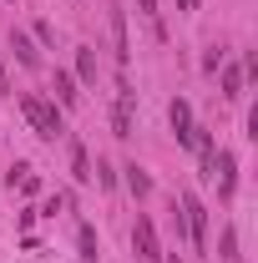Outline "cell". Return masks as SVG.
I'll return each instance as SVG.
<instances>
[{
    "label": "cell",
    "mask_w": 258,
    "mask_h": 263,
    "mask_svg": "<svg viewBox=\"0 0 258 263\" xmlns=\"http://www.w3.org/2000/svg\"><path fill=\"white\" fill-rule=\"evenodd\" d=\"M21 111H26V122L35 127V137H46V142L66 137V122H61V111H56V106H51L46 97H21Z\"/></svg>",
    "instance_id": "cell-1"
},
{
    "label": "cell",
    "mask_w": 258,
    "mask_h": 263,
    "mask_svg": "<svg viewBox=\"0 0 258 263\" xmlns=\"http://www.w3.org/2000/svg\"><path fill=\"white\" fill-rule=\"evenodd\" d=\"M182 223H188V238H193V248L202 253V248H208V208H202L193 193L182 197Z\"/></svg>",
    "instance_id": "cell-2"
},
{
    "label": "cell",
    "mask_w": 258,
    "mask_h": 263,
    "mask_svg": "<svg viewBox=\"0 0 258 263\" xmlns=\"http://www.w3.org/2000/svg\"><path fill=\"white\" fill-rule=\"evenodd\" d=\"M208 177H218V197H233V187H238V157L233 152H213Z\"/></svg>",
    "instance_id": "cell-3"
},
{
    "label": "cell",
    "mask_w": 258,
    "mask_h": 263,
    "mask_svg": "<svg viewBox=\"0 0 258 263\" xmlns=\"http://www.w3.org/2000/svg\"><path fill=\"white\" fill-rule=\"evenodd\" d=\"M132 248H137V258H162V248H157V228H152V218H137V223H132Z\"/></svg>",
    "instance_id": "cell-4"
},
{
    "label": "cell",
    "mask_w": 258,
    "mask_h": 263,
    "mask_svg": "<svg viewBox=\"0 0 258 263\" xmlns=\"http://www.w3.org/2000/svg\"><path fill=\"white\" fill-rule=\"evenodd\" d=\"M167 122H172V132H177V142L188 147V132H193V106H188V101L177 97L172 106H167Z\"/></svg>",
    "instance_id": "cell-5"
},
{
    "label": "cell",
    "mask_w": 258,
    "mask_h": 263,
    "mask_svg": "<svg viewBox=\"0 0 258 263\" xmlns=\"http://www.w3.org/2000/svg\"><path fill=\"white\" fill-rule=\"evenodd\" d=\"M112 46H117V61L132 56V46H127V10H122V5H112Z\"/></svg>",
    "instance_id": "cell-6"
},
{
    "label": "cell",
    "mask_w": 258,
    "mask_h": 263,
    "mask_svg": "<svg viewBox=\"0 0 258 263\" xmlns=\"http://www.w3.org/2000/svg\"><path fill=\"white\" fill-rule=\"evenodd\" d=\"M122 172H127V193H132V197H147V193H152V177H147L137 162H127Z\"/></svg>",
    "instance_id": "cell-7"
},
{
    "label": "cell",
    "mask_w": 258,
    "mask_h": 263,
    "mask_svg": "<svg viewBox=\"0 0 258 263\" xmlns=\"http://www.w3.org/2000/svg\"><path fill=\"white\" fill-rule=\"evenodd\" d=\"M56 101H61V106H76V101H81L76 76H71V71H56Z\"/></svg>",
    "instance_id": "cell-8"
},
{
    "label": "cell",
    "mask_w": 258,
    "mask_h": 263,
    "mask_svg": "<svg viewBox=\"0 0 258 263\" xmlns=\"http://www.w3.org/2000/svg\"><path fill=\"white\" fill-rule=\"evenodd\" d=\"M71 177H76V182H91V152H86L81 142L71 147Z\"/></svg>",
    "instance_id": "cell-9"
},
{
    "label": "cell",
    "mask_w": 258,
    "mask_h": 263,
    "mask_svg": "<svg viewBox=\"0 0 258 263\" xmlns=\"http://www.w3.org/2000/svg\"><path fill=\"white\" fill-rule=\"evenodd\" d=\"M76 76H81L86 86H97V51H86V46L76 51Z\"/></svg>",
    "instance_id": "cell-10"
},
{
    "label": "cell",
    "mask_w": 258,
    "mask_h": 263,
    "mask_svg": "<svg viewBox=\"0 0 258 263\" xmlns=\"http://www.w3.org/2000/svg\"><path fill=\"white\" fill-rule=\"evenodd\" d=\"M10 51H15V56H21V66H41V56H35V46H31V35H10Z\"/></svg>",
    "instance_id": "cell-11"
},
{
    "label": "cell",
    "mask_w": 258,
    "mask_h": 263,
    "mask_svg": "<svg viewBox=\"0 0 258 263\" xmlns=\"http://www.w3.org/2000/svg\"><path fill=\"white\" fill-rule=\"evenodd\" d=\"M223 97L228 101L243 97V66H228V71H223Z\"/></svg>",
    "instance_id": "cell-12"
},
{
    "label": "cell",
    "mask_w": 258,
    "mask_h": 263,
    "mask_svg": "<svg viewBox=\"0 0 258 263\" xmlns=\"http://www.w3.org/2000/svg\"><path fill=\"white\" fill-rule=\"evenodd\" d=\"M76 243H81V258H86V263H97V233L86 228V223H81V233H76Z\"/></svg>",
    "instance_id": "cell-13"
},
{
    "label": "cell",
    "mask_w": 258,
    "mask_h": 263,
    "mask_svg": "<svg viewBox=\"0 0 258 263\" xmlns=\"http://www.w3.org/2000/svg\"><path fill=\"white\" fill-rule=\"evenodd\" d=\"M218 248H223V258L233 263V258H238V233H233V228H223V243H218Z\"/></svg>",
    "instance_id": "cell-14"
},
{
    "label": "cell",
    "mask_w": 258,
    "mask_h": 263,
    "mask_svg": "<svg viewBox=\"0 0 258 263\" xmlns=\"http://www.w3.org/2000/svg\"><path fill=\"white\" fill-rule=\"evenodd\" d=\"M35 41H41V46H56V31H51V26L41 21V26H35Z\"/></svg>",
    "instance_id": "cell-15"
},
{
    "label": "cell",
    "mask_w": 258,
    "mask_h": 263,
    "mask_svg": "<svg viewBox=\"0 0 258 263\" xmlns=\"http://www.w3.org/2000/svg\"><path fill=\"white\" fill-rule=\"evenodd\" d=\"M137 10L142 15H157V0H137Z\"/></svg>",
    "instance_id": "cell-16"
},
{
    "label": "cell",
    "mask_w": 258,
    "mask_h": 263,
    "mask_svg": "<svg viewBox=\"0 0 258 263\" xmlns=\"http://www.w3.org/2000/svg\"><path fill=\"white\" fill-rule=\"evenodd\" d=\"M0 91H5V61H0Z\"/></svg>",
    "instance_id": "cell-17"
},
{
    "label": "cell",
    "mask_w": 258,
    "mask_h": 263,
    "mask_svg": "<svg viewBox=\"0 0 258 263\" xmlns=\"http://www.w3.org/2000/svg\"><path fill=\"white\" fill-rule=\"evenodd\" d=\"M188 10H197V0H188Z\"/></svg>",
    "instance_id": "cell-18"
},
{
    "label": "cell",
    "mask_w": 258,
    "mask_h": 263,
    "mask_svg": "<svg viewBox=\"0 0 258 263\" xmlns=\"http://www.w3.org/2000/svg\"><path fill=\"white\" fill-rule=\"evenodd\" d=\"M167 263H177V253H167Z\"/></svg>",
    "instance_id": "cell-19"
}]
</instances>
